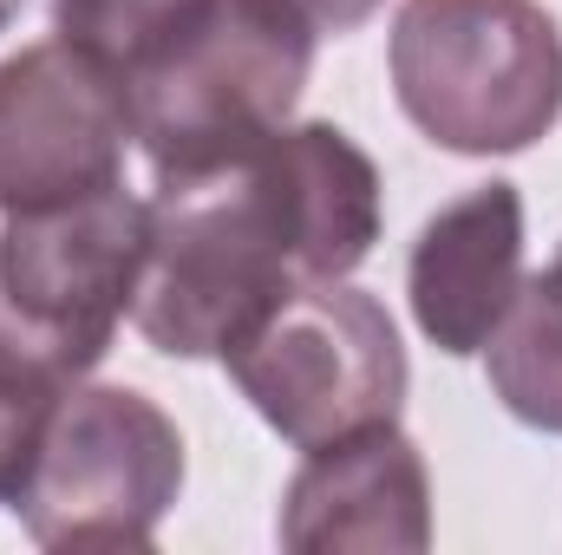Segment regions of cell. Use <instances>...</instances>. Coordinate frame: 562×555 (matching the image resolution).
Returning a JSON list of instances; mask_svg holds the SVG:
<instances>
[{
	"mask_svg": "<svg viewBox=\"0 0 562 555\" xmlns=\"http://www.w3.org/2000/svg\"><path fill=\"white\" fill-rule=\"evenodd\" d=\"M517 287H524V196L517 183L491 177L419 229L406 294L425 340L451 360H471L504 327Z\"/></svg>",
	"mask_w": 562,
	"mask_h": 555,
	"instance_id": "9",
	"label": "cell"
},
{
	"mask_svg": "<svg viewBox=\"0 0 562 555\" xmlns=\"http://www.w3.org/2000/svg\"><path fill=\"white\" fill-rule=\"evenodd\" d=\"M144 256H150V196H132L125 183L46 209H7L0 333L59 366L66 380H86L112 353V333L138 301Z\"/></svg>",
	"mask_w": 562,
	"mask_h": 555,
	"instance_id": "4",
	"label": "cell"
},
{
	"mask_svg": "<svg viewBox=\"0 0 562 555\" xmlns=\"http://www.w3.org/2000/svg\"><path fill=\"white\" fill-rule=\"evenodd\" d=\"M288 7L301 26H314V33H353V26H367L386 0H276Z\"/></svg>",
	"mask_w": 562,
	"mask_h": 555,
	"instance_id": "13",
	"label": "cell"
},
{
	"mask_svg": "<svg viewBox=\"0 0 562 555\" xmlns=\"http://www.w3.org/2000/svg\"><path fill=\"white\" fill-rule=\"evenodd\" d=\"M79 380H66L59 366H46L40 353H26L20 340L0 333V503L13 510V497L33 477V457L46 444V424L59 412V399Z\"/></svg>",
	"mask_w": 562,
	"mask_h": 555,
	"instance_id": "12",
	"label": "cell"
},
{
	"mask_svg": "<svg viewBox=\"0 0 562 555\" xmlns=\"http://www.w3.org/2000/svg\"><path fill=\"white\" fill-rule=\"evenodd\" d=\"M281 550L340 555V550H400L419 555L431 543V477L419 444L393 424H367L307 451L281 497Z\"/></svg>",
	"mask_w": 562,
	"mask_h": 555,
	"instance_id": "8",
	"label": "cell"
},
{
	"mask_svg": "<svg viewBox=\"0 0 562 555\" xmlns=\"http://www.w3.org/2000/svg\"><path fill=\"white\" fill-rule=\"evenodd\" d=\"M223 366L262 424H276L294 451L393 424L413 380L393 314L347 281L294 287L223 353Z\"/></svg>",
	"mask_w": 562,
	"mask_h": 555,
	"instance_id": "5",
	"label": "cell"
},
{
	"mask_svg": "<svg viewBox=\"0 0 562 555\" xmlns=\"http://www.w3.org/2000/svg\"><path fill=\"white\" fill-rule=\"evenodd\" d=\"M7 13H13V0H0V26H7Z\"/></svg>",
	"mask_w": 562,
	"mask_h": 555,
	"instance_id": "14",
	"label": "cell"
},
{
	"mask_svg": "<svg viewBox=\"0 0 562 555\" xmlns=\"http://www.w3.org/2000/svg\"><path fill=\"white\" fill-rule=\"evenodd\" d=\"M380 242V170L340 125H281L157 177L132 327L164 360H223L294 287L347 281Z\"/></svg>",
	"mask_w": 562,
	"mask_h": 555,
	"instance_id": "1",
	"label": "cell"
},
{
	"mask_svg": "<svg viewBox=\"0 0 562 555\" xmlns=\"http://www.w3.org/2000/svg\"><path fill=\"white\" fill-rule=\"evenodd\" d=\"M314 26L276 0H216L150 72L125 86L150 177L203 170L281 132L314 72Z\"/></svg>",
	"mask_w": 562,
	"mask_h": 555,
	"instance_id": "3",
	"label": "cell"
},
{
	"mask_svg": "<svg viewBox=\"0 0 562 555\" xmlns=\"http://www.w3.org/2000/svg\"><path fill=\"white\" fill-rule=\"evenodd\" d=\"M484 360H491V393L504 399V412L530 431L562 438V242L550 269L517 287Z\"/></svg>",
	"mask_w": 562,
	"mask_h": 555,
	"instance_id": "10",
	"label": "cell"
},
{
	"mask_svg": "<svg viewBox=\"0 0 562 555\" xmlns=\"http://www.w3.org/2000/svg\"><path fill=\"white\" fill-rule=\"evenodd\" d=\"M393 92L438 150H530L562 118V26L543 0H406Z\"/></svg>",
	"mask_w": 562,
	"mask_h": 555,
	"instance_id": "2",
	"label": "cell"
},
{
	"mask_svg": "<svg viewBox=\"0 0 562 555\" xmlns=\"http://www.w3.org/2000/svg\"><path fill=\"white\" fill-rule=\"evenodd\" d=\"M132 105L66 39L0 59V216L125 183Z\"/></svg>",
	"mask_w": 562,
	"mask_h": 555,
	"instance_id": "7",
	"label": "cell"
},
{
	"mask_svg": "<svg viewBox=\"0 0 562 555\" xmlns=\"http://www.w3.org/2000/svg\"><path fill=\"white\" fill-rule=\"evenodd\" d=\"M183 490V438L132 386H72L13 517L40 550H150Z\"/></svg>",
	"mask_w": 562,
	"mask_h": 555,
	"instance_id": "6",
	"label": "cell"
},
{
	"mask_svg": "<svg viewBox=\"0 0 562 555\" xmlns=\"http://www.w3.org/2000/svg\"><path fill=\"white\" fill-rule=\"evenodd\" d=\"M210 7L216 0H53V39L86 53L125 92Z\"/></svg>",
	"mask_w": 562,
	"mask_h": 555,
	"instance_id": "11",
	"label": "cell"
}]
</instances>
